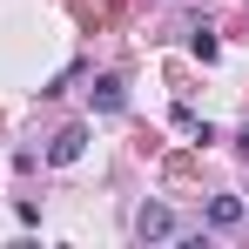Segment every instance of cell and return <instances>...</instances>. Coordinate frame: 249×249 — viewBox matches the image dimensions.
Returning <instances> with one entry per match:
<instances>
[{
    "mask_svg": "<svg viewBox=\"0 0 249 249\" xmlns=\"http://www.w3.org/2000/svg\"><path fill=\"white\" fill-rule=\"evenodd\" d=\"M236 148H243V155H249V128H243V135H236Z\"/></svg>",
    "mask_w": 249,
    "mask_h": 249,
    "instance_id": "obj_6",
    "label": "cell"
},
{
    "mask_svg": "<svg viewBox=\"0 0 249 249\" xmlns=\"http://www.w3.org/2000/svg\"><path fill=\"white\" fill-rule=\"evenodd\" d=\"M135 236H142V243H168V236H175V215H168L162 202H142L135 209Z\"/></svg>",
    "mask_w": 249,
    "mask_h": 249,
    "instance_id": "obj_1",
    "label": "cell"
},
{
    "mask_svg": "<svg viewBox=\"0 0 249 249\" xmlns=\"http://www.w3.org/2000/svg\"><path fill=\"white\" fill-rule=\"evenodd\" d=\"M209 222H215V229H236V222H243V202H236V196H215V202H209Z\"/></svg>",
    "mask_w": 249,
    "mask_h": 249,
    "instance_id": "obj_4",
    "label": "cell"
},
{
    "mask_svg": "<svg viewBox=\"0 0 249 249\" xmlns=\"http://www.w3.org/2000/svg\"><path fill=\"white\" fill-rule=\"evenodd\" d=\"M81 148H88V128H81V122H68L54 142H47V162H54V168H68V162H81Z\"/></svg>",
    "mask_w": 249,
    "mask_h": 249,
    "instance_id": "obj_2",
    "label": "cell"
},
{
    "mask_svg": "<svg viewBox=\"0 0 249 249\" xmlns=\"http://www.w3.org/2000/svg\"><path fill=\"white\" fill-rule=\"evenodd\" d=\"M88 101H94L101 115H122V108H128V88H122V74H101V81L88 88Z\"/></svg>",
    "mask_w": 249,
    "mask_h": 249,
    "instance_id": "obj_3",
    "label": "cell"
},
{
    "mask_svg": "<svg viewBox=\"0 0 249 249\" xmlns=\"http://www.w3.org/2000/svg\"><path fill=\"white\" fill-rule=\"evenodd\" d=\"M189 47H196V61H215V34H209V27H196V41H189Z\"/></svg>",
    "mask_w": 249,
    "mask_h": 249,
    "instance_id": "obj_5",
    "label": "cell"
}]
</instances>
